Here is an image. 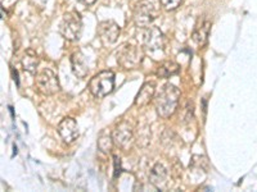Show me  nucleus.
<instances>
[{"label":"nucleus","mask_w":257,"mask_h":192,"mask_svg":"<svg viewBox=\"0 0 257 192\" xmlns=\"http://www.w3.org/2000/svg\"><path fill=\"white\" fill-rule=\"evenodd\" d=\"M180 90L175 85L167 83L154 98V107L157 113L162 118H170L175 113L180 100Z\"/></svg>","instance_id":"1"},{"label":"nucleus","mask_w":257,"mask_h":192,"mask_svg":"<svg viewBox=\"0 0 257 192\" xmlns=\"http://www.w3.org/2000/svg\"><path fill=\"white\" fill-rule=\"evenodd\" d=\"M22 65L28 73H35L36 72V68L39 65V57L34 50H27L26 52L25 57L22 58Z\"/></svg>","instance_id":"16"},{"label":"nucleus","mask_w":257,"mask_h":192,"mask_svg":"<svg viewBox=\"0 0 257 192\" xmlns=\"http://www.w3.org/2000/svg\"><path fill=\"white\" fill-rule=\"evenodd\" d=\"M58 133L66 143H74L79 137V127L74 118L66 117L59 122Z\"/></svg>","instance_id":"10"},{"label":"nucleus","mask_w":257,"mask_h":192,"mask_svg":"<svg viewBox=\"0 0 257 192\" xmlns=\"http://www.w3.org/2000/svg\"><path fill=\"white\" fill-rule=\"evenodd\" d=\"M167 169L159 163L150 169L149 181L157 190H165L167 187Z\"/></svg>","instance_id":"12"},{"label":"nucleus","mask_w":257,"mask_h":192,"mask_svg":"<svg viewBox=\"0 0 257 192\" xmlns=\"http://www.w3.org/2000/svg\"><path fill=\"white\" fill-rule=\"evenodd\" d=\"M114 137L108 131H103L98 138V147L102 153H110L114 146Z\"/></svg>","instance_id":"17"},{"label":"nucleus","mask_w":257,"mask_h":192,"mask_svg":"<svg viewBox=\"0 0 257 192\" xmlns=\"http://www.w3.org/2000/svg\"><path fill=\"white\" fill-rule=\"evenodd\" d=\"M154 91H156V85H154L153 82H145L141 86V89L139 90L138 95H136V98H135L134 104L139 108L145 107V105L153 99Z\"/></svg>","instance_id":"13"},{"label":"nucleus","mask_w":257,"mask_h":192,"mask_svg":"<svg viewBox=\"0 0 257 192\" xmlns=\"http://www.w3.org/2000/svg\"><path fill=\"white\" fill-rule=\"evenodd\" d=\"M117 63L124 68V69H134L140 64L143 59V52L140 48L130 44H125L119 49L116 54Z\"/></svg>","instance_id":"5"},{"label":"nucleus","mask_w":257,"mask_h":192,"mask_svg":"<svg viewBox=\"0 0 257 192\" xmlns=\"http://www.w3.org/2000/svg\"><path fill=\"white\" fill-rule=\"evenodd\" d=\"M121 28L115 21H103L98 25V35L104 45H111L117 41Z\"/></svg>","instance_id":"9"},{"label":"nucleus","mask_w":257,"mask_h":192,"mask_svg":"<svg viewBox=\"0 0 257 192\" xmlns=\"http://www.w3.org/2000/svg\"><path fill=\"white\" fill-rule=\"evenodd\" d=\"M71 67H72V72L77 78H85L88 76L89 67H88L86 58L83 52L77 50L71 55Z\"/></svg>","instance_id":"11"},{"label":"nucleus","mask_w":257,"mask_h":192,"mask_svg":"<svg viewBox=\"0 0 257 192\" xmlns=\"http://www.w3.org/2000/svg\"><path fill=\"white\" fill-rule=\"evenodd\" d=\"M143 44L150 52L162 50L166 45V37L158 27H149L143 35Z\"/></svg>","instance_id":"7"},{"label":"nucleus","mask_w":257,"mask_h":192,"mask_svg":"<svg viewBox=\"0 0 257 192\" xmlns=\"http://www.w3.org/2000/svg\"><path fill=\"white\" fill-rule=\"evenodd\" d=\"M183 0H161V5L166 10H175L181 4Z\"/></svg>","instance_id":"18"},{"label":"nucleus","mask_w":257,"mask_h":192,"mask_svg":"<svg viewBox=\"0 0 257 192\" xmlns=\"http://www.w3.org/2000/svg\"><path fill=\"white\" fill-rule=\"evenodd\" d=\"M210 28H211V23L208 21H205L201 23V26L196 27L194 32H193V40H194L199 46H203L207 43L208 35H210Z\"/></svg>","instance_id":"14"},{"label":"nucleus","mask_w":257,"mask_h":192,"mask_svg":"<svg viewBox=\"0 0 257 192\" xmlns=\"http://www.w3.org/2000/svg\"><path fill=\"white\" fill-rule=\"evenodd\" d=\"M79 1H81V3L85 4V5H92V4H94L97 0H79Z\"/></svg>","instance_id":"20"},{"label":"nucleus","mask_w":257,"mask_h":192,"mask_svg":"<svg viewBox=\"0 0 257 192\" xmlns=\"http://www.w3.org/2000/svg\"><path fill=\"white\" fill-rule=\"evenodd\" d=\"M112 137H114V142L117 147L123 150L128 149L132 142V137H134L131 126L128 125V122H126V121L121 122L115 128Z\"/></svg>","instance_id":"8"},{"label":"nucleus","mask_w":257,"mask_h":192,"mask_svg":"<svg viewBox=\"0 0 257 192\" xmlns=\"http://www.w3.org/2000/svg\"><path fill=\"white\" fill-rule=\"evenodd\" d=\"M114 159H115V177H119L120 173H121V165H120V158H117V156L115 155Z\"/></svg>","instance_id":"19"},{"label":"nucleus","mask_w":257,"mask_h":192,"mask_svg":"<svg viewBox=\"0 0 257 192\" xmlns=\"http://www.w3.org/2000/svg\"><path fill=\"white\" fill-rule=\"evenodd\" d=\"M179 69H180V65L178 63H175V62L171 61L163 62L158 67V69H157V76L159 78H168V77L178 73Z\"/></svg>","instance_id":"15"},{"label":"nucleus","mask_w":257,"mask_h":192,"mask_svg":"<svg viewBox=\"0 0 257 192\" xmlns=\"http://www.w3.org/2000/svg\"><path fill=\"white\" fill-rule=\"evenodd\" d=\"M161 0H140L134 9V22L138 27L149 26L159 14Z\"/></svg>","instance_id":"2"},{"label":"nucleus","mask_w":257,"mask_h":192,"mask_svg":"<svg viewBox=\"0 0 257 192\" xmlns=\"http://www.w3.org/2000/svg\"><path fill=\"white\" fill-rule=\"evenodd\" d=\"M83 31V19L77 12H68L63 15L61 25H59V32L66 40L75 41L80 39Z\"/></svg>","instance_id":"4"},{"label":"nucleus","mask_w":257,"mask_h":192,"mask_svg":"<svg viewBox=\"0 0 257 192\" xmlns=\"http://www.w3.org/2000/svg\"><path fill=\"white\" fill-rule=\"evenodd\" d=\"M115 89V73L112 70H102L89 81V91L98 99L106 98Z\"/></svg>","instance_id":"3"},{"label":"nucleus","mask_w":257,"mask_h":192,"mask_svg":"<svg viewBox=\"0 0 257 192\" xmlns=\"http://www.w3.org/2000/svg\"><path fill=\"white\" fill-rule=\"evenodd\" d=\"M35 83H36V87L41 94L46 95V96H50V95H54L59 91V81L57 74L53 72L49 68H45V69H41L39 73L36 74V78H35Z\"/></svg>","instance_id":"6"}]
</instances>
